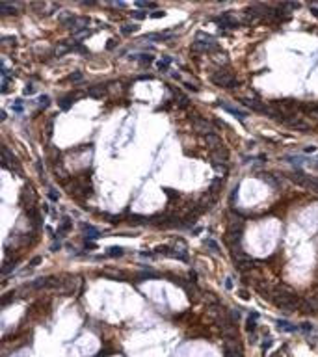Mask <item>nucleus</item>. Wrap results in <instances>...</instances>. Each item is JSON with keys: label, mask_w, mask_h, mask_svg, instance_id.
I'll return each mask as SVG.
<instances>
[{"label": "nucleus", "mask_w": 318, "mask_h": 357, "mask_svg": "<svg viewBox=\"0 0 318 357\" xmlns=\"http://www.w3.org/2000/svg\"><path fill=\"white\" fill-rule=\"evenodd\" d=\"M210 80H212V84H216V86H220V88H227V89H233V88H238V86H240V80H238L229 69L225 71V67L216 69V71L210 75Z\"/></svg>", "instance_id": "f257e3e1"}, {"label": "nucleus", "mask_w": 318, "mask_h": 357, "mask_svg": "<svg viewBox=\"0 0 318 357\" xmlns=\"http://www.w3.org/2000/svg\"><path fill=\"white\" fill-rule=\"evenodd\" d=\"M238 102L246 104L248 108H251V110H255V112H259V114H262V112H264V108H266V104H264V102H261L259 99H253V97H240V99H238Z\"/></svg>", "instance_id": "f03ea898"}, {"label": "nucleus", "mask_w": 318, "mask_h": 357, "mask_svg": "<svg viewBox=\"0 0 318 357\" xmlns=\"http://www.w3.org/2000/svg\"><path fill=\"white\" fill-rule=\"evenodd\" d=\"M218 104L225 110V112H229V114H233L235 117H238V121H242L244 117H246V112H242V110H238V108H235L233 104H229V102H225V101H218Z\"/></svg>", "instance_id": "7ed1b4c3"}, {"label": "nucleus", "mask_w": 318, "mask_h": 357, "mask_svg": "<svg viewBox=\"0 0 318 357\" xmlns=\"http://www.w3.org/2000/svg\"><path fill=\"white\" fill-rule=\"evenodd\" d=\"M104 93H106V84H99L89 89V97H93V99H101Z\"/></svg>", "instance_id": "20e7f679"}, {"label": "nucleus", "mask_w": 318, "mask_h": 357, "mask_svg": "<svg viewBox=\"0 0 318 357\" xmlns=\"http://www.w3.org/2000/svg\"><path fill=\"white\" fill-rule=\"evenodd\" d=\"M73 102H74V95H65V97L60 99V108L65 112V110H69L73 106Z\"/></svg>", "instance_id": "39448f33"}, {"label": "nucleus", "mask_w": 318, "mask_h": 357, "mask_svg": "<svg viewBox=\"0 0 318 357\" xmlns=\"http://www.w3.org/2000/svg\"><path fill=\"white\" fill-rule=\"evenodd\" d=\"M106 255L108 257H121V255H125V249L121 246H110V247H106Z\"/></svg>", "instance_id": "423d86ee"}, {"label": "nucleus", "mask_w": 318, "mask_h": 357, "mask_svg": "<svg viewBox=\"0 0 318 357\" xmlns=\"http://www.w3.org/2000/svg\"><path fill=\"white\" fill-rule=\"evenodd\" d=\"M0 11H2V15H15V13H17V6H11V4H7V2H2V4H0Z\"/></svg>", "instance_id": "0eeeda50"}, {"label": "nucleus", "mask_w": 318, "mask_h": 357, "mask_svg": "<svg viewBox=\"0 0 318 357\" xmlns=\"http://www.w3.org/2000/svg\"><path fill=\"white\" fill-rule=\"evenodd\" d=\"M259 177L262 178V180H264L266 184H270V186H272L274 190H277V188H279V182H277V180L274 178V175H268V173H259Z\"/></svg>", "instance_id": "6e6552de"}, {"label": "nucleus", "mask_w": 318, "mask_h": 357, "mask_svg": "<svg viewBox=\"0 0 318 357\" xmlns=\"http://www.w3.org/2000/svg\"><path fill=\"white\" fill-rule=\"evenodd\" d=\"M82 229H84V231H87L86 238H99V236H101V231H99V229H95V227H91V225H84V223H82Z\"/></svg>", "instance_id": "1a4fd4ad"}, {"label": "nucleus", "mask_w": 318, "mask_h": 357, "mask_svg": "<svg viewBox=\"0 0 318 357\" xmlns=\"http://www.w3.org/2000/svg\"><path fill=\"white\" fill-rule=\"evenodd\" d=\"M169 63H171V58H168V56H164L160 61H156V67H158V71H168V67H169Z\"/></svg>", "instance_id": "9d476101"}, {"label": "nucleus", "mask_w": 318, "mask_h": 357, "mask_svg": "<svg viewBox=\"0 0 318 357\" xmlns=\"http://www.w3.org/2000/svg\"><path fill=\"white\" fill-rule=\"evenodd\" d=\"M220 186H222V177H214L212 184H210V193H212V195H218V193H214V192H218Z\"/></svg>", "instance_id": "9b49d317"}, {"label": "nucleus", "mask_w": 318, "mask_h": 357, "mask_svg": "<svg viewBox=\"0 0 318 357\" xmlns=\"http://www.w3.org/2000/svg\"><path fill=\"white\" fill-rule=\"evenodd\" d=\"M136 30H138V24H125V26H121V34H125V35L134 34Z\"/></svg>", "instance_id": "f8f14e48"}, {"label": "nucleus", "mask_w": 318, "mask_h": 357, "mask_svg": "<svg viewBox=\"0 0 318 357\" xmlns=\"http://www.w3.org/2000/svg\"><path fill=\"white\" fill-rule=\"evenodd\" d=\"M134 60H140L141 63H151L153 61V56L151 54H136V56H132Z\"/></svg>", "instance_id": "ddd939ff"}, {"label": "nucleus", "mask_w": 318, "mask_h": 357, "mask_svg": "<svg viewBox=\"0 0 318 357\" xmlns=\"http://www.w3.org/2000/svg\"><path fill=\"white\" fill-rule=\"evenodd\" d=\"M155 253H162V255H171V253H173V249H171V246H158V247H155Z\"/></svg>", "instance_id": "4468645a"}, {"label": "nucleus", "mask_w": 318, "mask_h": 357, "mask_svg": "<svg viewBox=\"0 0 318 357\" xmlns=\"http://www.w3.org/2000/svg\"><path fill=\"white\" fill-rule=\"evenodd\" d=\"M277 326H281V329H287V331H294L296 326L289 324V322H283V320H277Z\"/></svg>", "instance_id": "2eb2a0df"}, {"label": "nucleus", "mask_w": 318, "mask_h": 357, "mask_svg": "<svg viewBox=\"0 0 318 357\" xmlns=\"http://www.w3.org/2000/svg\"><path fill=\"white\" fill-rule=\"evenodd\" d=\"M136 6H138V7H147V9H155V7H156V4L143 2V0H138V2H136Z\"/></svg>", "instance_id": "dca6fc26"}, {"label": "nucleus", "mask_w": 318, "mask_h": 357, "mask_svg": "<svg viewBox=\"0 0 318 357\" xmlns=\"http://www.w3.org/2000/svg\"><path fill=\"white\" fill-rule=\"evenodd\" d=\"M207 246H208L214 253H220V246L216 244V240H212V238H210V240H207Z\"/></svg>", "instance_id": "f3484780"}, {"label": "nucleus", "mask_w": 318, "mask_h": 357, "mask_svg": "<svg viewBox=\"0 0 318 357\" xmlns=\"http://www.w3.org/2000/svg\"><path fill=\"white\" fill-rule=\"evenodd\" d=\"M15 266H17V262H6V264H4V270H2V273H4V275H7V273H9Z\"/></svg>", "instance_id": "a211bd4d"}, {"label": "nucleus", "mask_w": 318, "mask_h": 357, "mask_svg": "<svg viewBox=\"0 0 318 357\" xmlns=\"http://www.w3.org/2000/svg\"><path fill=\"white\" fill-rule=\"evenodd\" d=\"M145 17H147L145 11H134V13H132V19H134V20H136V19H138V20H143Z\"/></svg>", "instance_id": "6ab92c4d"}, {"label": "nucleus", "mask_w": 318, "mask_h": 357, "mask_svg": "<svg viewBox=\"0 0 318 357\" xmlns=\"http://www.w3.org/2000/svg\"><path fill=\"white\" fill-rule=\"evenodd\" d=\"M69 80H71V82H78V80H82V73H80V71H74V73H71Z\"/></svg>", "instance_id": "aec40b11"}, {"label": "nucleus", "mask_w": 318, "mask_h": 357, "mask_svg": "<svg viewBox=\"0 0 318 357\" xmlns=\"http://www.w3.org/2000/svg\"><path fill=\"white\" fill-rule=\"evenodd\" d=\"M164 15H166V13H164V11H160V9H155V11H151V13H149V17H151V19H160V17H164Z\"/></svg>", "instance_id": "412c9836"}, {"label": "nucleus", "mask_w": 318, "mask_h": 357, "mask_svg": "<svg viewBox=\"0 0 318 357\" xmlns=\"http://www.w3.org/2000/svg\"><path fill=\"white\" fill-rule=\"evenodd\" d=\"M115 47H117V41H115V39H108V41H106V50H114Z\"/></svg>", "instance_id": "4be33fe9"}, {"label": "nucleus", "mask_w": 318, "mask_h": 357, "mask_svg": "<svg viewBox=\"0 0 318 357\" xmlns=\"http://www.w3.org/2000/svg\"><path fill=\"white\" fill-rule=\"evenodd\" d=\"M39 101H41V106H43V108H45V106H48V104H50V99H48V97H47V95H41V97H39Z\"/></svg>", "instance_id": "5701e85b"}, {"label": "nucleus", "mask_w": 318, "mask_h": 357, "mask_svg": "<svg viewBox=\"0 0 318 357\" xmlns=\"http://www.w3.org/2000/svg\"><path fill=\"white\" fill-rule=\"evenodd\" d=\"M34 93H35L34 86H32V84H28V86H26V89H24V95H34Z\"/></svg>", "instance_id": "b1692460"}, {"label": "nucleus", "mask_w": 318, "mask_h": 357, "mask_svg": "<svg viewBox=\"0 0 318 357\" xmlns=\"http://www.w3.org/2000/svg\"><path fill=\"white\" fill-rule=\"evenodd\" d=\"M48 195H50V199H52V201H58V192H56L54 188H50V190H48Z\"/></svg>", "instance_id": "393cba45"}, {"label": "nucleus", "mask_w": 318, "mask_h": 357, "mask_svg": "<svg viewBox=\"0 0 318 357\" xmlns=\"http://www.w3.org/2000/svg\"><path fill=\"white\" fill-rule=\"evenodd\" d=\"M2 43H17V37H2Z\"/></svg>", "instance_id": "a878e982"}, {"label": "nucleus", "mask_w": 318, "mask_h": 357, "mask_svg": "<svg viewBox=\"0 0 318 357\" xmlns=\"http://www.w3.org/2000/svg\"><path fill=\"white\" fill-rule=\"evenodd\" d=\"M270 346H272V339H268V341H264V344H262V352L266 354V350H268Z\"/></svg>", "instance_id": "bb28decb"}, {"label": "nucleus", "mask_w": 318, "mask_h": 357, "mask_svg": "<svg viewBox=\"0 0 318 357\" xmlns=\"http://www.w3.org/2000/svg\"><path fill=\"white\" fill-rule=\"evenodd\" d=\"M236 192H238V186L233 188V192H231V201H236Z\"/></svg>", "instance_id": "cd10ccee"}, {"label": "nucleus", "mask_w": 318, "mask_h": 357, "mask_svg": "<svg viewBox=\"0 0 318 357\" xmlns=\"http://www.w3.org/2000/svg\"><path fill=\"white\" fill-rule=\"evenodd\" d=\"M39 262H41V257H35L34 260H30V268H32V266H37Z\"/></svg>", "instance_id": "c85d7f7f"}, {"label": "nucleus", "mask_w": 318, "mask_h": 357, "mask_svg": "<svg viewBox=\"0 0 318 357\" xmlns=\"http://www.w3.org/2000/svg\"><path fill=\"white\" fill-rule=\"evenodd\" d=\"M184 88H188L190 91H197V86H192V84H188V82H184Z\"/></svg>", "instance_id": "c756f323"}, {"label": "nucleus", "mask_w": 318, "mask_h": 357, "mask_svg": "<svg viewBox=\"0 0 318 357\" xmlns=\"http://www.w3.org/2000/svg\"><path fill=\"white\" fill-rule=\"evenodd\" d=\"M238 296H242V298H244V300H249V298H248V296H249V294H248V292H246V290H238Z\"/></svg>", "instance_id": "7c9ffc66"}, {"label": "nucleus", "mask_w": 318, "mask_h": 357, "mask_svg": "<svg viewBox=\"0 0 318 357\" xmlns=\"http://www.w3.org/2000/svg\"><path fill=\"white\" fill-rule=\"evenodd\" d=\"M190 279H192V283H195V281H197V273H195V272H190Z\"/></svg>", "instance_id": "2f4dec72"}, {"label": "nucleus", "mask_w": 318, "mask_h": 357, "mask_svg": "<svg viewBox=\"0 0 318 357\" xmlns=\"http://www.w3.org/2000/svg\"><path fill=\"white\" fill-rule=\"evenodd\" d=\"M311 13L315 15V17H318V7H315V6H311Z\"/></svg>", "instance_id": "473e14b6"}, {"label": "nucleus", "mask_w": 318, "mask_h": 357, "mask_svg": "<svg viewBox=\"0 0 318 357\" xmlns=\"http://www.w3.org/2000/svg\"><path fill=\"white\" fill-rule=\"evenodd\" d=\"M86 247H91V249H95V247H97V246H95V244H93V242H86Z\"/></svg>", "instance_id": "72a5a7b5"}, {"label": "nucleus", "mask_w": 318, "mask_h": 357, "mask_svg": "<svg viewBox=\"0 0 318 357\" xmlns=\"http://www.w3.org/2000/svg\"><path fill=\"white\" fill-rule=\"evenodd\" d=\"M225 287H227V288H231V287H233V283H231V279H227V281H225Z\"/></svg>", "instance_id": "f704fd0d"}]
</instances>
